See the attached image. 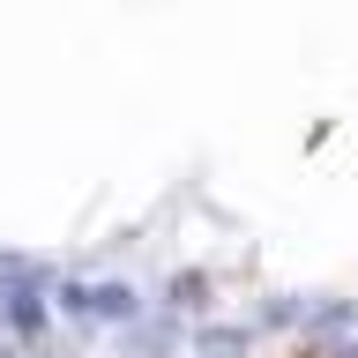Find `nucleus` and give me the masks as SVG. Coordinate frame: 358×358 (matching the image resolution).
Instances as JSON below:
<instances>
[{"label":"nucleus","instance_id":"f257e3e1","mask_svg":"<svg viewBox=\"0 0 358 358\" xmlns=\"http://www.w3.org/2000/svg\"><path fill=\"white\" fill-rule=\"evenodd\" d=\"M38 284H45V268L15 262V254H0V321H8L15 336H38V321H45Z\"/></svg>","mask_w":358,"mask_h":358},{"label":"nucleus","instance_id":"f03ea898","mask_svg":"<svg viewBox=\"0 0 358 358\" xmlns=\"http://www.w3.org/2000/svg\"><path fill=\"white\" fill-rule=\"evenodd\" d=\"M0 358H15V351H0Z\"/></svg>","mask_w":358,"mask_h":358}]
</instances>
